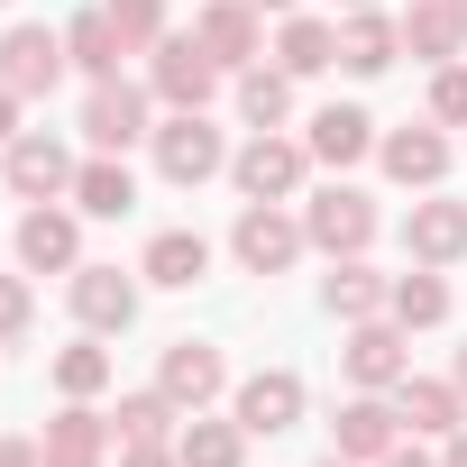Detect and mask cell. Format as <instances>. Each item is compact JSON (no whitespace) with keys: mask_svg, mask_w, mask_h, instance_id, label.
<instances>
[{"mask_svg":"<svg viewBox=\"0 0 467 467\" xmlns=\"http://www.w3.org/2000/svg\"><path fill=\"white\" fill-rule=\"evenodd\" d=\"M303 174H312V147H303V138H285V129H257L239 156H229V183H239L248 202H294V192H303Z\"/></svg>","mask_w":467,"mask_h":467,"instance_id":"6da1fadb","label":"cell"},{"mask_svg":"<svg viewBox=\"0 0 467 467\" xmlns=\"http://www.w3.org/2000/svg\"><path fill=\"white\" fill-rule=\"evenodd\" d=\"M156 174L165 183H211V174H229V147H220V129H211V110H174V119H156Z\"/></svg>","mask_w":467,"mask_h":467,"instance_id":"7a4b0ae2","label":"cell"},{"mask_svg":"<svg viewBox=\"0 0 467 467\" xmlns=\"http://www.w3.org/2000/svg\"><path fill=\"white\" fill-rule=\"evenodd\" d=\"M83 138H92V156H129L138 138H156V119H147V92H138L129 74H101V83L83 92Z\"/></svg>","mask_w":467,"mask_h":467,"instance_id":"3957f363","label":"cell"},{"mask_svg":"<svg viewBox=\"0 0 467 467\" xmlns=\"http://www.w3.org/2000/svg\"><path fill=\"white\" fill-rule=\"evenodd\" d=\"M303 239H312L321 257H367V239H376V202H367L358 183H321V192L303 202Z\"/></svg>","mask_w":467,"mask_h":467,"instance_id":"277c9868","label":"cell"},{"mask_svg":"<svg viewBox=\"0 0 467 467\" xmlns=\"http://www.w3.org/2000/svg\"><path fill=\"white\" fill-rule=\"evenodd\" d=\"M74 174H83V165H74V147H65V138H47V129H19V138H10V156H0V183H10L19 202H65V192H74Z\"/></svg>","mask_w":467,"mask_h":467,"instance_id":"5b68a950","label":"cell"},{"mask_svg":"<svg viewBox=\"0 0 467 467\" xmlns=\"http://www.w3.org/2000/svg\"><path fill=\"white\" fill-rule=\"evenodd\" d=\"M303 248H312V239H303V220H294L285 202H248L239 229H229V257H239L248 275H285Z\"/></svg>","mask_w":467,"mask_h":467,"instance_id":"8992f818","label":"cell"},{"mask_svg":"<svg viewBox=\"0 0 467 467\" xmlns=\"http://www.w3.org/2000/svg\"><path fill=\"white\" fill-rule=\"evenodd\" d=\"M147 56H156V65H147V92H156L165 110H211V92H220V65L202 56V37H156Z\"/></svg>","mask_w":467,"mask_h":467,"instance_id":"52a82bcc","label":"cell"},{"mask_svg":"<svg viewBox=\"0 0 467 467\" xmlns=\"http://www.w3.org/2000/svg\"><path fill=\"white\" fill-rule=\"evenodd\" d=\"M403 339H412L403 321H348V348H339L348 385H358V394H394V385L412 376V348H403Z\"/></svg>","mask_w":467,"mask_h":467,"instance_id":"ba28073f","label":"cell"},{"mask_svg":"<svg viewBox=\"0 0 467 467\" xmlns=\"http://www.w3.org/2000/svg\"><path fill=\"white\" fill-rule=\"evenodd\" d=\"M65 65H74V56H65V37H56V28H28V19H19L10 37H0V83H10L19 101L56 92V83H65Z\"/></svg>","mask_w":467,"mask_h":467,"instance_id":"9c48e42d","label":"cell"},{"mask_svg":"<svg viewBox=\"0 0 467 467\" xmlns=\"http://www.w3.org/2000/svg\"><path fill=\"white\" fill-rule=\"evenodd\" d=\"M229 412H239L248 440H275V431L303 421V376H294V367H257L239 394H229Z\"/></svg>","mask_w":467,"mask_h":467,"instance_id":"30bf717a","label":"cell"},{"mask_svg":"<svg viewBox=\"0 0 467 467\" xmlns=\"http://www.w3.org/2000/svg\"><path fill=\"white\" fill-rule=\"evenodd\" d=\"M19 266H28V275H74V266H83V220L56 211V202H28V220H19Z\"/></svg>","mask_w":467,"mask_h":467,"instance_id":"8fae6325","label":"cell"},{"mask_svg":"<svg viewBox=\"0 0 467 467\" xmlns=\"http://www.w3.org/2000/svg\"><path fill=\"white\" fill-rule=\"evenodd\" d=\"M403 257H412V266H458V257H467V202H449V192L412 202V211H403Z\"/></svg>","mask_w":467,"mask_h":467,"instance_id":"7c38bea8","label":"cell"},{"mask_svg":"<svg viewBox=\"0 0 467 467\" xmlns=\"http://www.w3.org/2000/svg\"><path fill=\"white\" fill-rule=\"evenodd\" d=\"M65 294H74V321H83V330H101V339L138 321V275H119V266H74V275H65Z\"/></svg>","mask_w":467,"mask_h":467,"instance_id":"4fadbf2b","label":"cell"},{"mask_svg":"<svg viewBox=\"0 0 467 467\" xmlns=\"http://www.w3.org/2000/svg\"><path fill=\"white\" fill-rule=\"evenodd\" d=\"M192 37H202V56H211L220 74H248L257 47H266V37H257V0H211V10L192 19Z\"/></svg>","mask_w":467,"mask_h":467,"instance_id":"5bb4252c","label":"cell"},{"mask_svg":"<svg viewBox=\"0 0 467 467\" xmlns=\"http://www.w3.org/2000/svg\"><path fill=\"white\" fill-rule=\"evenodd\" d=\"M330 440H339V458L376 467V458L403 440V412H394V394H348V403H339V421H330Z\"/></svg>","mask_w":467,"mask_h":467,"instance_id":"9a60e30c","label":"cell"},{"mask_svg":"<svg viewBox=\"0 0 467 467\" xmlns=\"http://www.w3.org/2000/svg\"><path fill=\"white\" fill-rule=\"evenodd\" d=\"M303 147H312V165H367L376 156V119L358 110V101H330V110H312V129H303Z\"/></svg>","mask_w":467,"mask_h":467,"instance_id":"2e32d148","label":"cell"},{"mask_svg":"<svg viewBox=\"0 0 467 467\" xmlns=\"http://www.w3.org/2000/svg\"><path fill=\"white\" fill-rule=\"evenodd\" d=\"M376 165H385L394 183H421V192H431V183L449 174V138H440V119H412V129H385V138H376Z\"/></svg>","mask_w":467,"mask_h":467,"instance_id":"e0dca14e","label":"cell"},{"mask_svg":"<svg viewBox=\"0 0 467 467\" xmlns=\"http://www.w3.org/2000/svg\"><path fill=\"white\" fill-rule=\"evenodd\" d=\"M385 303H394V275H376L367 257H330V275H321L330 321H385Z\"/></svg>","mask_w":467,"mask_h":467,"instance_id":"ac0fdd59","label":"cell"},{"mask_svg":"<svg viewBox=\"0 0 467 467\" xmlns=\"http://www.w3.org/2000/svg\"><path fill=\"white\" fill-rule=\"evenodd\" d=\"M156 385H165L183 412H202L211 394H229V358H220L211 339H174V348H165V367H156Z\"/></svg>","mask_w":467,"mask_h":467,"instance_id":"d6986e66","label":"cell"},{"mask_svg":"<svg viewBox=\"0 0 467 467\" xmlns=\"http://www.w3.org/2000/svg\"><path fill=\"white\" fill-rule=\"evenodd\" d=\"M394 412L412 421V440H449V431H467V394H458V376H403V385H394Z\"/></svg>","mask_w":467,"mask_h":467,"instance_id":"ffe728a7","label":"cell"},{"mask_svg":"<svg viewBox=\"0 0 467 467\" xmlns=\"http://www.w3.org/2000/svg\"><path fill=\"white\" fill-rule=\"evenodd\" d=\"M138 275L165 285V294H192V285L211 275V239H202V229H156L147 257H138Z\"/></svg>","mask_w":467,"mask_h":467,"instance_id":"44dd1931","label":"cell"},{"mask_svg":"<svg viewBox=\"0 0 467 467\" xmlns=\"http://www.w3.org/2000/svg\"><path fill=\"white\" fill-rule=\"evenodd\" d=\"M47 467H101V449H119L110 440V412H92V403H65L56 421H47Z\"/></svg>","mask_w":467,"mask_h":467,"instance_id":"7402d4cb","label":"cell"},{"mask_svg":"<svg viewBox=\"0 0 467 467\" xmlns=\"http://www.w3.org/2000/svg\"><path fill=\"white\" fill-rule=\"evenodd\" d=\"M403 56V19H385V10H348L339 19V65L348 74H385Z\"/></svg>","mask_w":467,"mask_h":467,"instance_id":"603a6c76","label":"cell"},{"mask_svg":"<svg viewBox=\"0 0 467 467\" xmlns=\"http://www.w3.org/2000/svg\"><path fill=\"white\" fill-rule=\"evenodd\" d=\"M174 458H183V467H239V458H248V431H239V412H229V421H211V412H183V431H174Z\"/></svg>","mask_w":467,"mask_h":467,"instance_id":"cb8c5ba5","label":"cell"},{"mask_svg":"<svg viewBox=\"0 0 467 467\" xmlns=\"http://www.w3.org/2000/svg\"><path fill=\"white\" fill-rule=\"evenodd\" d=\"M403 47H412L421 65H458V47H467V19L449 10V0H412V10H403Z\"/></svg>","mask_w":467,"mask_h":467,"instance_id":"d4e9b609","label":"cell"},{"mask_svg":"<svg viewBox=\"0 0 467 467\" xmlns=\"http://www.w3.org/2000/svg\"><path fill=\"white\" fill-rule=\"evenodd\" d=\"M275 65H285L294 83H303V74H330V65H339V28H330V19H303V10H294V19L275 28Z\"/></svg>","mask_w":467,"mask_h":467,"instance_id":"484cf974","label":"cell"},{"mask_svg":"<svg viewBox=\"0 0 467 467\" xmlns=\"http://www.w3.org/2000/svg\"><path fill=\"white\" fill-rule=\"evenodd\" d=\"M74 211H92V220H129V211H138V174H129L119 156H92V165L74 174Z\"/></svg>","mask_w":467,"mask_h":467,"instance_id":"4316f807","label":"cell"},{"mask_svg":"<svg viewBox=\"0 0 467 467\" xmlns=\"http://www.w3.org/2000/svg\"><path fill=\"white\" fill-rule=\"evenodd\" d=\"M183 431V403L165 394V385H138V394H119V412H110V440L129 449V440H174Z\"/></svg>","mask_w":467,"mask_h":467,"instance_id":"83f0119b","label":"cell"},{"mask_svg":"<svg viewBox=\"0 0 467 467\" xmlns=\"http://www.w3.org/2000/svg\"><path fill=\"white\" fill-rule=\"evenodd\" d=\"M239 119H248V129H285V119H294V74L257 56V65L239 74Z\"/></svg>","mask_w":467,"mask_h":467,"instance_id":"f1b7e54d","label":"cell"},{"mask_svg":"<svg viewBox=\"0 0 467 467\" xmlns=\"http://www.w3.org/2000/svg\"><path fill=\"white\" fill-rule=\"evenodd\" d=\"M385 321H403V330H440V321H449V285H440V266H412V275H394V303H385Z\"/></svg>","mask_w":467,"mask_h":467,"instance_id":"f546056e","label":"cell"},{"mask_svg":"<svg viewBox=\"0 0 467 467\" xmlns=\"http://www.w3.org/2000/svg\"><path fill=\"white\" fill-rule=\"evenodd\" d=\"M110 376H119V367H110V348H101V330H83L74 348H56V394H65V403H92V394H101Z\"/></svg>","mask_w":467,"mask_h":467,"instance_id":"4dcf8cb0","label":"cell"},{"mask_svg":"<svg viewBox=\"0 0 467 467\" xmlns=\"http://www.w3.org/2000/svg\"><path fill=\"white\" fill-rule=\"evenodd\" d=\"M65 56H74V65H83V74L101 83V74H119V56H129V47H119V28H110V10H83V19L65 28Z\"/></svg>","mask_w":467,"mask_h":467,"instance_id":"1f68e13d","label":"cell"},{"mask_svg":"<svg viewBox=\"0 0 467 467\" xmlns=\"http://www.w3.org/2000/svg\"><path fill=\"white\" fill-rule=\"evenodd\" d=\"M101 10H110V28H119L129 56H147V47L165 37V0H101Z\"/></svg>","mask_w":467,"mask_h":467,"instance_id":"d6a6232c","label":"cell"},{"mask_svg":"<svg viewBox=\"0 0 467 467\" xmlns=\"http://www.w3.org/2000/svg\"><path fill=\"white\" fill-rule=\"evenodd\" d=\"M431 119L440 129H467V65H440L431 74Z\"/></svg>","mask_w":467,"mask_h":467,"instance_id":"836d02e7","label":"cell"},{"mask_svg":"<svg viewBox=\"0 0 467 467\" xmlns=\"http://www.w3.org/2000/svg\"><path fill=\"white\" fill-rule=\"evenodd\" d=\"M28 321H37V294H28V275H0V348H10V339H28Z\"/></svg>","mask_w":467,"mask_h":467,"instance_id":"e575fe53","label":"cell"},{"mask_svg":"<svg viewBox=\"0 0 467 467\" xmlns=\"http://www.w3.org/2000/svg\"><path fill=\"white\" fill-rule=\"evenodd\" d=\"M119 467H183V458H174V440H129Z\"/></svg>","mask_w":467,"mask_h":467,"instance_id":"d590c367","label":"cell"},{"mask_svg":"<svg viewBox=\"0 0 467 467\" xmlns=\"http://www.w3.org/2000/svg\"><path fill=\"white\" fill-rule=\"evenodd\" d=\"M0 467H47V449L37 440H0Z\"/></svg>","mask_w":467,"mask_h":467,"instance_id":"8d00e7d4","label":"cell"},{"mask_svg":"<svg viewBox=\"0 0 467 467\" xmlns=\"http://www.w3.org/2000/svg\"><path fill=\"white\" fill-rule=\"evenodd\" d=\"M376 467H440V458H421V449H412V440H394V449H385V458H376Z\"/></svg>","mask_w":467,"mask_h":467,"instance_id":"74e56055","label":"cell"},{"mask_svg":"<svg viewBox=\"0 0 467 467\" xmlns=\"http://www.w3.org/2000/svg\"><path fill=\"white\" fill-rule=\"evenodd\" d=\"M10 138H19V92L0 83V147H10Z\"/></svg>","mask_w":467,"mask_h":467,"instance_id":"f35d334b","label":"cell"},{"mask_svg":"<svg viewBox=\"0 0 467 467\" xmlns=\"http://www.w3.org/2000/svg\"><path fill=\"white\" fill-rule=\"evenodd\" d=\"M440 467H467V431H449V440H440Z\"/></svg>","mask_w":467,"mask_h":467,"instance_id":"ab89813d","label":"cell"},{"mask_svg":"<svg viewBox=\"0 0 467 467\" xmlns=\"http://www.w3.org/2000/svg\"><path fill=\"white\" fill-rule=\"evenodd\" d=\"M449 376H458V394H467V348H458V358H449Z\"/></svg>","mask_w":467,"mask_h":467,"instance_id":"60d3db41","label":"cell"},{"mask_svg":"<svg viewBox=\"0 0 467 467\" xmlns=\"http://www.w3.org/2000/svg\"><path fill=\"white\" fill-rule=\"evenodd\" d=\"M257 10H285V19H294V10H303V0H257Z\"/></svg>","mask_w":467,"mask_h":467,"instance_id":"b9f144b4","label":"cell"},{"mask_svg":"<svg viewBox=\"0 0 467 467\" xmlns=\"http://www.w3.org/2000/svg\"><path fill=\"white\" fill-rule=\"evenodd\" d=\"M312 467H358V458H339V449H330V458H312Z\"/></svg>","mask_w":467,"mask_h":467,"instance_id":"7bdbcfd3","label":"cell"},{"mask_svg":"<svg viewBox=\"0 0 467 467\" xmlns=\"http://www.w3.org/2000/svg\"><path fill=\"white\" fill-rule=\"evenodd\" d=\"M339 10H376V0H339Z\"/></svg>","mask_w":467,"mask_h":467,"instance_id":"ee69618b","label":"cell"},{"mask_svg":"<svg viewBox=\"0 0 467 467\" xmlns=\"http://www.w3.org/2000/svg\"><path fill=\"white\" fill-rule=\"evenodd\" d=\"M449 10H458V19H467V0H449Z\"/></svg>","mask_w":467,"mask_h":467,"instance_id":"f6af8a7d","label":"cell"},{"mask_svg":"<svg viewBox=\"0 0 467 467\" xmlns=\"http://www.w3.org/2000/svg\"><path fill=\"white\" fill-rule=\"evenodd\" d=\"M0 10H10V0H0Z\"/></svg>","mask_w":467,"mask_h":467,"instance_id":"bcb514c9","label":"cell"}]
</instances>
